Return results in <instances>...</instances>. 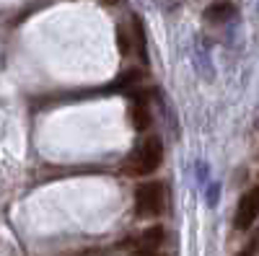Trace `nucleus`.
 <instances>
[{
    "instance_id": "obj_1",
    "label": "nucleus",
    "mask_w": 259,
    "mask_h": 256,
    "mask_svg": "<svg viewBox=\"0 0 259 256\" xmlns=\"http://www.w3.org/2000/svg\"><path fill=\"white\" fill-rule=\"evenodd\" d=\"M161 161H163V142H161V137H145L143 145H140V150L133 156V161H130V166L124 171L133 174V176H148V174H153V171L161 166Z\"/></svg>"
},
{
    "instance_id": "obj_2",
    "label": "nucleus",
    "mask_w": 259,
    "mask_h": 256,
    "mask_svg": "<svg viewBox=\"0 0 259 256\" xmlns=\"http://www.w3.org/2000/svg\"><path fill=\"white\" fill-rule=\"evenodd\" d=\"M135 212L140 218H158L163 212V186L158 181H145L135 189Z\"/></svg>"
},
{
    "instance_id": "obj_3",
    "label": "nucleus",
    "mask_w": 259,
    "mask_h": 256,
    "mask_svg": "<svg viewBox=\"0 0 259 256\" xmlns=\"http://www.w3.org/2000/svg\"><path fill=\"white\" fill-rule=\"evenodd\" d=\"M259 218V186L249 189L246 194L239 199V207H236V220L233 225L239 230H249L254 225V220Z\"/></svg>"
},
{
    "instance_id": "obj_4",
    "label": "nucleus",
    "mask_w": 259,
    "mask_h": 256,
    "mask_svg": "<svg viewBox=\"0 0 259 256\" xmlns=\"http://www.w3.org/2000/svg\"><path fill=\"white\" fill-rule=\"evenodd\" d=\"M133 98H135V104L130 106V124H133L138 132H145L150 127V112H148V104H145V93L133 91Z\"/></svg>"
},
{
    "instance_id": "obj_5",
    "label": "nucleus",
    "mask_w": 259,
    "mask_h": 256,
    "mask_svg": "<svg viewBox=\"0 0 259 256\" xmlns=\"http://www.w3.org/2000/svg\"><path fill=\"white\" fill-rule=\"evenodd\" d=\"M163 238H166V228H163L161 223H156V225H150V228H145V230H143V236H140V246H138V251H145V253H153V251H158V248H161Z\"/></svg>"
},
{
    "instance_id": "obj_6",
    "label": "nucleus",
    "mask_w": 259,
    "mask_h": 256,
    "mask_svg": "<svg viewBox=\"0 0 259 256\" xmlns=\"http://www.w3.org/2000/svg\"><path fill=\"white\" fill-rule=\"evenodd\" d=\"M233 16H236V8H233V3H226V0L207 6V11H205L207 24H226V21H231Z\"/></svg>"
},
{
    "instance_id": "obj_7",
    "label": "nucleus",
    "mask_w": 259,
    "mask_h": 256,
    "mask_svg": "<svg viewBox=\"0 0 259 256\" xmlns=\"http://www.w3.org/2000/svg\"><path fill=\"white\" fill-rule=\"evenodd\" d=\"M143 80V73L140 70H127L122 73V78L117 80V88H133V85H138Z\"/></svg>"
},
{
    "instance_id": "obj_8",
    "label": "nucleus",
    "mask_w": 259,
    "mask_h": 256,
    "mask_svg": "<svg viewBox=\"0 0 259 256\" xmlns=\"http://www.w3.org/2000/svg\"><path fill=\"white\" fill-rule=\"evenodd\" d=\"M133 41H135V39H130V34H127L124 26L117 29V44H119V52H122V55H130V52H133Z\"/></svg>"
},
{
    "instance_id": "obj_9",
    "label": "nucleus",
    "mask_w": 259,
    "mask_h": 256,
    "mask_svg": "<svg viewBox=\"0 0 259 256\" xmlns=\"http://www.w3.org/2000/svg\"><path fill=\"white\" fill-rule=\"evenodd\" d=\"M133 26H135L133 39H138V49H140V57H143V62H145V60H148V55H145V34H143V24H140V18H135V21H133Z\"/></svg>"
},
{
    "instance_id": "obj_10",
    "label": "nucleus",
    "mask_w": 259,
    "mask_h": 256,
    "mask_svg": "<svg viewBox=\"0 0 259 256\" xmlns=\"http://www.w3.org/2000/svg\"><path fill=\"white\" fill-rule=\"evenodd\" d=\"M254 246H256V243H251L249 248H244V251H241L239 256H254Z\"/></svg>"
},
{
    "instance_id": "obj_11",
    "label": "nucleus",
    "mask_w": 259,
    "mask_h": 256,
    "mask_svg": "<svg viewBox=\"0 0 259 256\" xmlns=\"http://www.w3.org/2000/svg\"><path fill=\"white\" fill-rule=\"evenodd\" d=\"M135 256H161V253H156V251H153V253H145V251H135Z\"/></svg>"
},
{
    "instance_id": "obj_12",
    "label": "nucleus",
    "mask_w": 259,
    "mask_h": 256,
    "mask_svg": "<svg viewBox=\"0 0 259 256\" xmlns=\"http://www.w3.org/2000/svg\"><path fill=\"white\" fill-rule=\"evenodd\" d=\"M104 3H109V6H114V3H119V0H104Z\"/></svg>"
}]
</instances>
